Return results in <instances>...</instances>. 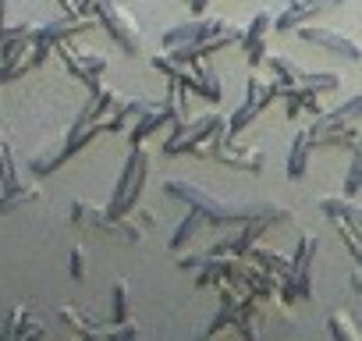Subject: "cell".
I'll return each instance as SVG.
<instances>
[{
    "instance_id": "cell-1",
    "label": "cell",
    "mask_w": 362,
    "mask_h": 341,
    "mask_svg": "<svg viewBox=\"0 0 362 341\" xmlns=\"http://www.w3.org/2000/svg\"><path fill=\"white\" fill-rule=\"evenodd\" d=\"M167 196L189 203L192 210H203L206 221L214 224H245L252 217H263V221H291V210H277V207H242V203H228V200H217L214 192H206L203 185H192V182H167L163 185Z\"/></svg>"
},
{
    "instance_id": "cell-2",
    "label": "cell",
    "mask_w": 362,
    "mask_h": 341,
    "mask_svg": "<svg viewBox=\"0 0 362 341\" xmlns=\"http://www.w3.org/2000/svg\"><path fill=\"white\" fill-rule=\"evenodd\" d=\"M146 178H149V153L142 146H132L124 167H121V178L114 185V196L107 203V221H121V217H132L139 200H142V189H146Z\"/></svg>"
},
{
    "instance_id": "cell-3",
    "label": "cell",
    "mask_w": 362,
    "mask_h": 341,
    "mask_svg": "<svg viewBox=\"0 0 362 341\" xmlns=\"http://www.w3.org/2000/svg\"><path fill=\"white\" fill-rule=\"evenodd\" d=\"M224 125H228V121H224L221 114H199V117H192V121H181V125H174L170 139L163 142V153H167V156L196 153V149H199L203 142H210Z\"/></svg>"
},
{
    "instance_id": "cell-4",
    "label": "cell",
    "mask_w": 362,
    "mask_h": 341,
    "mask_svg": "<svg viewBox=\"0 0 362 341\" xmlns=\"http://www.w3.org/2000/svg\"><path fill=\"white\" fill-rule=\"evenodd\" d=\"M93 15H96L100 25H107L110 40H114L124 54H142V33H139V22H135L124 8H117L114 0H93Z\"/></svg>"
},
{
    "instance_id": "cell-5",
    "label": "cell",
    "mask_w": 362,
    "mask_h": 341,
    "mask_svg": "<svg viewBox=\"0 0 362 341\" xmlns=\"http://www.w3.org/2000/svg\"><path fill=\"white\" fill-rule=\"evenodd\" d=\"M313 260H316V235H305L298 238V249H295V260H291V270H288V288L284 295L288 299H313Z\"/></svg>"
},
{
    "instance_id": "cell-6",
    "label": "cell",
    "mask_w": 362,
    "mask_h": 341,
    "mask_svg": "<svg viewBox=\"0 0 362 341\" xmlns=\"http://www.w3.org/2000/svg\"><path fill=\"white\" fill-rule=\"evenodd\" d=\"M305 43H313V47H320V50H330L334 57H344L348 64H358L362 61V47L351 40V36H344V33H334V29H320V25H298L295 29Z\"/></svg>"
},
{
    "instance_id": "cell-7",
    "label": "cell",
    "mask_w": 362,
    "mask_h": 341,
    "mask_svg": "<svg viewBox=\"0 0 362 341\" xmlns=\"http://www.w3.org/2000/svg\"><path fill=\"white\" fill-rule=\"evenodd\" d=\"M54 50H57V57L64 61V68L89 86V93H93V89H103V86H100V75L107 71V57H100V54H78L68 40H64V43H54Z\"/></svg>"
},
{
    "instance_id": "cell-8",
    "label": "cell",
    "mask_w": 362,
    "mask_h": 341,
    "mask_svg": "<svg viewBox=\"0 0 362 341\" xmlns=\"http://www.w3.org/2000/svg\"><path fill=\"white\" fill-rule=\"evenodd\" d=\"M274 103V96H270V86L267 82H259V79H249V86H245V100H242V107L228 117V132L231 135H242L256 117H259V110H267Z\"/></svg>"
},
{
    "instance_id": "cell-9",
    "label": "cell",
    "mask_w": 362,
    "mask_h": 341,
    "mask_svg": "<svg viewBox=\"0 0 362 341\" xmlns=\"http://www.w3.org/2000/svg\"><path fill=\"white\" fill-rule=\"evenodd\" d=\"M341 4H344V0H291L288 11L274 18V33H277V36L295 33V29H298V25H305L309 18L327 15V11H334V8H341Z\"/></svg>"
},
{
    "instance_id": "cell-10",
    "label": "cell",
    "mask_w": 362,
    "mask_h": 341,
    "mask_svg": "<svg viewBox=\"0 0 362 341\" xmlns=\"http://www.w3.org/2000/svg\"><path fill=\"white\" fill-rule=\"evenodd\" d=\"M89 29H96V18H89V15H61L57 22H50V25L36 29V40L54 47V43L75 40V36H82V33H89Z\"/></svg>"
},
{
    "instance_id": "cell-11",
    "label": "cell",
    "mask_w": 362,
    "mask_h": 341,
    "mask_svg": "<svg viewBox=\"0 0 362 341\" xmlns=\"http://www.w3.org/2000/svg\"><path fill=\"white\" fill-rule=\"evenodd\" d=\"M274 33V15L270 11H259L252 22H249V29H245V36H242V47H245V54H249V64H263L267 61V36Z\"/></svg>"
},
{
    "instance_id": "cell-12",
    "label": "cell",
    "mask_w": 362,
    "mask_h": 341,
    "mask_svg": "<svg viewBox=\"0 0 362 341\" xmlns=\"http://www.w3.org/2000/svg\"><path fill=\"white\" fill-rule=\"evenodd\" d=\"M174 121H177L174 107H170L167 100H160L153 110H146V114H142V117L132 125V132H128V142H132V146H142V142H146L153 132H160L163 125H174Z\"/></svg>"
},
{
    "instance_id": "cell-13",
    "label": "cell",
    "mask_w": 362,
    "mask_h": 341,
    "mask_svg": "<svg viewBox=\"0 0 362 341\" xmlns=\"http://www.w3.org/2000/svg\"><path fill=\"white\" fill-rule=\"evenodd\" d=\"M358 117H362V93L351 96V100H344V103L334 107V110H323V114L309 125V132H313V139H316V135H323V132H330V128H337V125H355Z\"/></svg>"
},
{
    "instance_id": "cell-14",
    "label": "cell",
    "mask_w": 362,
    "mask_h": 341,
    "mask_svg": "<svg viewBox=\"0 0 362 341\" xmlns=\"http://www.w3.org/2000/svg\"><path fill=\"white\" fill-rule=\"evenodd\" d=\"M313 149H316V139H313V132H309V128L295 132V139H291V153H288V178H291V182H302V178L309 175V160H313Z\"/></svg>"
},
{
    "instance_id": "cell-15",
    "label": "cell",
    "mask_w": 362,
    "mask_h": 341,
    "mask_svg": "<svg viewBox=\"0 0 362 341\" xmlns=\"http://www.w3.org/2000/svg\"><path fill=\"white\" fill-rule=\"evenodd\" d=\"M214 160H221L224 167H238V170H249V175H259L263 167V153L259 149H238V142H224L214 149Z\"/></svg>"
},
{
    "instance_id": "cell-16",
    "label": "cell",
    "mask_w": 362,
    "mask_h": 341,
    "mask_svg": "<svg viewBox=\"0 0 362 341\" xmlns=\"http://www.w3.org/2000/svg\"><path fill=\"white\" fill-rule=\"evenodd\" d=\"M153 107H156L153 100H124V103L114 110V117L103 121V128H107V132H124L128 125H135V121H139L146 110H153Z\"/></svg>"
},
{
    "instance_id": "cell-17",
    "label": "cell",
    "mask_w": 362,
    "mask_h": 341,
    "mask_svg": "<svg viewBox=\"0 0 362 341\" xmlns=\"http://www.w3.org/2000/svg\"><path fill=\"white\" fill-rule=\"evenodd\" d=\"M203 224H206V214L189 207L185 221H181V224H177V231L170 235V253H181V249H185V245H189V242H192V238L203 231Z\"/></svg>"
},
{
    "instance_id": "cell-18",
    "label": "cell",
    "mask_w": 362,
    "mask_h": 341,
    "mask_svg": "<svg viewBox=\"0 0 362 341\" xmlns=\"http://www.w3.org/2000/svg\"><path fill=\"white\" fill-rule=\"evenodd\" d=\"M362 192V135H355L351 142V163L344 175V196H358Z\"/></svg>"
},
{
    "instance_id": "cell-19",
    "label": "cell",
    "mask_w": 362,
    "mask_h": 341,
    "mask_svg": "<svg viewBox=\"0 0 362 341\" xmlns=\"http://www.w3.org/2000/svg\"><path fill=\"white\" fill-rule=\"evenodd\" d=\"M298 86H305L309 93L323 96V93H334V89L341 86V75H337V71H302Z\"/></svg>"
},
{
    "instance_id": "cell-20",
    "label": "cell",
    "mask_w": 362,
    "mask_h": 341,
    "mask_svg": "<svg viewBox=\"0 0 362 341\" xmlns=\"http://www.w3.org/2000/svg\"><path fill=\"white\" fill-rule=\"evenodd\" d=\"M334 231H337V238L344 242V249L351 253V260L362 267V231H358L351 221H334Z\"/></svg>"
},
{
    "instance_id": "cell-21",
    "label": "cell",
    "mask_w": 362,
    "mask_h": 341,
    "mask_svg": "<svg viewBox=\"0 0 362 341\" xmlns=\"http://www.w3.org/2000/svg\"><path fill=\"white\" fill-rule=\"evenodd\" d=\"M71 221H75L78 228L96 231V228H107V210H93V207H86V203H75V207H71Z\"/></svg>"
},
{
    "instance_id": "cell-22",
    "label": "cell",
    "mask_w": 362,
    "mask_h": 341,
    "mask_svg": "<svg viewBox=\"0 0 362 341\" xmlns=\"http://www.w3.org/2000/svg\"><path fill=\"white\" fill-rule=\"evenodd\" d=\"M0 185L4 189H18V170H15V156L8 139H0Z\"/></svg>"
},
{
    "instance_id": "cell-23",
    "label": "cell",
    "mask_w": 362,
    "mask_h": 341,
    "mask_svg": "<svg viewBox=\"0 0 362 341\" xmlns=\"http://www.w3.org/2000/svg\"><path fill=\"white\" fill-rule=\"evenodd\" d=\"M267 64H270V71H274L277 79H288V82H298V79H302V68H298L288 54H270Z\"/></svg>"
},
{
    "instance_id": "cell-24",
    "label": "cell",
    "mask_w": 362,
    "mask_h": 341,
    "mask_svg": "<svg viewBox=\"0 0 362 341\" xmlns=\"http://www.w3.org/2000/svg\"><path fill=\"white\" fill-rule=\"evenodd\" d=\"M110 316L114 320H128V281H117L110 291Z\"/></svg>"
},
{
    "instance_id": "cell-25",
    "label": "cell",
    "mask_w": 362,
    "mask_h": 341,
    "mask_svg": "<svg viewBox=\"0 0 362 341\" xmlns=\"http://www.w3.org/2000/svg\"><path fill=\"white\" fill-rule=\"evenodd\" d=\"M327 330H330L334 337H341V341H355V337H358V327L348 323V313H334V316L327 320Z\"/></svg>"
},
{
    "instance_id": "cell-26",
    "label": "cell",
    "mask_w": 362,
    "mask_h": 341,
    "mask_svg": "<svg viewBox=\"0 0 362 341\" xmlns=\"http://www.w3.org/2000/svg\"><path fill=\"white\" fill-rule=\"evenodd\" d=\"M71 277H75V281L86 277V253H82V249H71Z\"/></svg>"
},
{
    "instance_id": "cell-27",
    "label": "cell",
    "mask_w": 362,
    "mask_h": 341,
    "mask_svg": "<svg viewBox=\"0 0 362 341\" xmlns=\"http://www.w3.org/2000/svg\"><path fill=\"white\" fill-rule=\"evenodd\" d=\"M181 4H185V8L192 11V18H199V15L206 11V4H210V0H181Z\"/></svg>"
},
{
    "instance_id": "cell-28",
    "label": "cell",
    "mask_w": 362,
    "mask_h": 341,
    "mask_svg": "<svg viewBox=\"0 0 362 341\" xmlns=\"http://www.w3.org/2000/svg\"><path fill=\"white\" fill-rule=\"evenodd\" d=\"M351 291H355V295H362V274H358V270L351 274Z\"/></svg>"
}]
</instances>
